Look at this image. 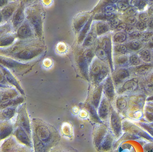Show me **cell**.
Listing matches in <instances>:
<instances>
[{
	"label": "cell",
	"mask_w": 153,
	"mask_h": 152,
	"mask_svg": "<svg viewBox=\"0 0 153 152\" xmlns=\"http://www.w3.org/2000/svg\"><path fill=\"white\" fill-rule=\"evenodd\" d=\"M89 15L87 14H81L76 17L74 21V27L75 30L79 31L87 22Z\"/></svg>",
	"instance_id": "cell-1"
},
{
	"label": "cell",
	"mask_w": 153,
	"mask_h": 152,
	"mask_svg": "<svg viewBox=\"0 0 153 152\" xmlns=\"http://www.w3.org/2000/svg\"><path fill=\"white\" fill-rule=\"evenodd\" d=\"M41 52L40 50L27 49L20 52L17 54V56L18 57L21 59H30L37 55Z\"/></svg>",
	"instance_id": "cell-2"
},
{
	"label": "cell",
	"mask_w": 153,
	"mask_h": 152,
	"mask_svg": "<svg viewBox=\"0 0 153 152\" xmlns=\"http://www.w3.org/2000/svg\"><path fill=\"white\" fill-rule=\"evenodd\" d=\"M24 18L23 11L22 7H21L14 15L13 20L14 26L15 27H17L20 26L23 21Z\"/></svg>",
	"instance_id": "cell-3"
},
{
	"label": "cell",
	"mask_w": 153,
	"mask_h": 152,
	"mask_svg": "<svg viewBox=\"0 0 153 152\" xmlns=\"http://www.w3.org/2000/svg\"><path fill=\"white\" fill-rule=\"evenodd\" d=\"M18 34L21 38H26L31 36L32 31L28 26L24 24L19 29Z\"/></svg>",
	"instance_id": "cell-4"
},
{
	"label": "cell",
	"mask_w": 153,
	"mask_h": 152,
	"mask_svg": "<svg viewBox=\"0 0 153 152\" xmlns=\"http://www.w3.org/2000/svg\"><path fill=\"white\" fill-rule=\"evenodd\" d=\"M31 22L38 35L41 36L42 34V26L40 19L36 15H33L31 17Z\"/></svg>",
	"instance_id": "cell-5"
},
{
	"label": "cell",
	"mask_w": 153,
	"mask_h": 152,
	"mask_svg": "<svg viewBox=\"0 0 153 152\" xmlns=\"http://www.w3.org/2000/svg\"><path fill=\"white\" fill-rule=\"evenodd\" d=\"M36 133L38 138L42 140L47 139L50 135V132L48 130L43 126L38 128L37 130Z\"/></svg>",
	"instance_id": "cell-6"
},
{
	"label": "cell",
	"mask_w": 153,
	"mask_h": 152,
	"mask_svg": "<svg viewBox=\"0 0 153 152\" xmlns=\"http://www.w3.org/2000/svg\"><path fill=\"white\" fill-rule=\"evenodd\" d=\"M105 90L109 98L112 99L114 96V89L112 80L110 78L106 81L105 85Z\"/></svg>",
	"instance_id": "cell-7"
},
{
	"label": "cell",
	"mask_w": 153,
	"mask_h": 152,
	"mask_svg": "<svg viewBox=\"0 0 153 152\" xmlns=\"http://www.w3.org/2000/svg\"><path fill=\"white\" fill-rule=\"evenodd\" d=\"M78 62L81 73L85 77H87L88 62L82 56L79 58Z\"/></svg>",
	"instance_id": "cell-8"
},
{
	"label": "cell",
	"mask_w": 153,
	"mask_h": 152,
	"mask_svg": "<svg viewBox=\"0 0 153 152\" xmlns=\"http://www.w3.org/2000/svg\"><path fill=\"white\" fill-rule=\"evenodd\" d=\"M102 48L106 52L112 64L111 44L109 39L108 38L104 39L102 42Z\"/></svg>",
	"instance_id": "cell-9"
},
{
	"label": "cell",
	"mask_w": 153,
	"mask_h": 152,
	"mask_svg": "<svg viewBox=\"0 0 153 152\" xmlns=\"http://www.w3.org/2000/svg\"><path fill=\"white\" fill-rule=\"evenodd\" d=\"M92 21V18L91 17L89 20L82 29L79 37V42H82L85 39L90 29Z\"/></svg>",
	"instance_id": "cell-10"
},
{
	"label": "cell",
	"mask_w": 153,
	"mask_h": 152,
	"mask_svg": "<svg viewBox=\"0 0 153 152\" xmlns=\"http://www.w3.org/2000/svg\"><path fill=\"white\" fill-rule=\"evenodd\" d=\"M108 103L105 100H103L99 108V114L103 118H106L108 114Z\"/></svg>",
	"instance_id": "cell-11"
},
{
	"label": "cell",
	"mask_w": 153,
	"mask_h": 152,
	"mask_svg": "<svg viewBox=\"0 0 153 152\" xmlns=\"http://www.w3.org/2000/svg\"><path fill=\"white\" fill-rule=\"evenodd\" d=\"M138 87V84L133 80H131L126 82L123 86V89L126 91H133Z\"/></svg>",
	"instance_id": "cell-12"
},
{
	"label": "cell",
	"mask_w": 153,
	"mask_h": 152,
	"mask_svg": "<svg viewBox=\"0 0 153 152\" xmlns=\"http://www.w3.org/2000/svg\"><path fill=\"white\" fill-rule=\"evenodd\" d=\"M16 135L18 139L21 142L26 145H30L29 140L25 132L21 130H19L16 132Z\"/></svg>",
	"instance_id": "cell-13"
},
{
	"label": "cell",
	"mask_w": 153,
	"mask_h": 152,
	"mask_svg": "<svg viewBox=\"0 0 153 152\" xmlns=\"http://www.w3.org/2000/svg\"><path fill=\"white\" fill-rule=\"evenodd\" d=\"M102 91V86L99 87L95 92L93 95V103L95 108H97L98 106L101 97Z\"/></svg>",
	"instance_id": "cell-14"
},
{
	"label": "cell",
	"mask_w": 153,
	"mask_h": 152,
	"mask_svg": "<svg viewBox=\"0 0 153 152\" xmlns=\"http://www.w3.org/2000/svg\"><path fill=\"white\" fill-rule=\"evenodd\" d=\"M129 76V74L126 70L121 69L119 70L116 74V79L118 82H121Z\"/></svg>",
	"instance_id": "cell-15"
},
{
	"label": "cell",
	"mask_w": 153,
	"mask_h": 152,
	"mask_svg": "<svg viewBox=\"0 0 153 152\" xmlns=\"http://www.w3.org/2000/svg\"><path fill=\"white\" fill-rule=\"evenodd\" d=\"M108 30V26L104 23H99L97 26V32L99 35L105 33Z\"/></svg>",
	"instance_id": "cell-16"
},
{
	"label": "cell",
	"mask_w": 153,
	"mask_h": 152,
	"mask_svg": "<svg viewBox=\"0 0 153 152\" xmlns=\"http://www.w3.org/2000/svg\"><path fill=\"white\" fill-rule=\"evenodd\" d=\"M102 67L98 63H95L92 66L91 69V75L96 77L100 73L102 69Z\"/></svg>",
	"instance_id": "cell-17"
},
{
	"label": "cell",
	"mask_w": 153,
	"mask_h": 152,
	"mask_svg": "<svg viewBox=\"0 0 153 152\" xmlns=\"http://www.w3.org/2000/svg\"><path fill=\"white\" fill-rule=\"evenodd\" d=\"M108 73V69L105 67L103 66L100 73L95 77L97 83L101 82L106 76Z\"/></svg>",
	"instance_id": "cell-18"
},
{
	"label": "cell",
	"mask_w": 153,
	"mask_h": 152,
	"mask_svg": "<svg viewBox=\"0 0 153 152\" xmlns=\"http://www.w3.org/2000/svg\"><path fill=\"white\" fill-rule=\"evenodd\" d=\"M114 14L110 12H106L98 14L96 17L97 20H109L114 18Z\"/></svg>",
	"instance_id": "cell-19"
},
{
	"label": "cell",
	"mask_w": 153,
	"mask_h": 152,
	"mask_svg": "<svg viewBox=\"0 0 153 152\" xmlns=\"http://www.w3.org/2000/svg\"><path fill=\"white\" fill-rule=\"evenodd\" d=\"M151 68V66L150 65H143L137 67L136 71L137 73L143 75L147 73Z\"/></svg>",
	"instance_id": "cell-20"
},
{
	"label": "cell",
	"mask_w": 153,
	"mask_h": 152,
	"mask_svg": "<svg viewBox=\"0 0 153 152\" xmlns=\"http://www.w3.org/2000/svg\"><path fill=\"white\" fill-rule=\"evenodd\" d=\"M14 10V8L12 7H7L3 10L2 13L4 17L8 18L11 17Z\"/></svg>",
	"instance_id": "cell-21"
},
{
	"label": "cell",
	"mask_w": 153,
	"mask_h": 152,
	"mask_svg": "<svg viewBox=\"0 0 153 152\" xmlns=\"http://www.w3.org/2000/svg\"><path fill=\"white\" fill-rule=\"evenodd\" d=\"M140 55L141 59L144 61L149 62L151 59V55L150 52L148 50H144L141 51Z\"/></svg>",
	"instance_id": "cell-22"
},
{
	"label": "cell",
	"mask_w": 153,
	"mask_h": 152,
	"mask_svg": "<svg viewBox=\"0 0 153 152\" xmlns=\"http://www.w3.org/2000/svg\"><path fill=\"white\" fill-rule=\"evenodd\" d=\"M127 38L126 35L123 33H119L114 35V40L115 41L118 43H122L125 42Z\"/></svg>",
	"instance_id": "cell-23"
},
{
	"label": "cell",
	"mask_w": 153,
	"mask_h": 152,
	"mask_svg": "<svg viewBox=\"0 0 153 152\" xmlns=\"http://www.w3.org/2000/svg\"><path fill=\"white\" fill-rule=\"evenodd\" d=\"M141 46V43L139 41L134 40L130 44L129 47L132 50L136 51L140 49Z\"/></svg>",
	"instance_id": "cell-24"
},
{
	"label": "cell",
	"mask_w": 153,
	"mask_h": 152,
	"mask_svg": "<svg viewBox=\"0 0 153 152\" xmlns=\"http://www.w3.org/2000/svg\"><path fill=\"white\" fill-rule=\"evenodd\" d=\"M14 39L12 36H8L3 38L1 40V45L2 46L9 45L14 41Z\"/></svg>",
	"instance_id": "cell-25"
},
{
	"label": "cell",
	"mask_w": 153,
	"mask_h": 152,
	"mask_svg": "<svg viewBox=\"0 0 153 152\" xmlns=\"http://www.w3.org/2000/svg\"><path fill=\"white\" fill-rule=\"evenodd\" d=\"M96 53L98 57L102 60H105L108 56L102 48H98L96 50Z\"/></svg>",
	"instance_id": "cell-26"
},
{
	"label": "cell",
	"mask_w": 153,
	"mask_h": 152,
	"mask_svg": "<svg viewBox=\"0 0 153 152\" xmlns=\"http://www.w3.org/2000/svg\"><path fill=\"white\" fill-rule=\"evenodd\" d=\"M111 120L112 125L114 127H119L120 125V121L119 118L117 114L115 113L112 114Z\"/></svg>",
	"instance_id": "cell-27"
},
{
	"label": "cell",
	"mask_w": 153,
	"mask_h": 152,
	"mask_svg": "<svg viewBox=\"0 0 153 152\" xmlns=\"http://www.w3.org/2000/svg\"><path fill=\"white\" fill-rule=\"evenodd\" d=\"M95 40L94 36L92 34H89L85 39L83 43V45L85 46H89L93 44Z\"/></svg>",
	"instance_id": "cell-28"
},
{
	"label": "cell",
	"mask_w": 153,
	"mask_h": 152,
	"mask_svg": "<svg viewBox=\"0 0 153 152\" xmlns=\"http://www.w3.org/2000/svg\"><path fill=\"white\" fill-rule=\"evenodd\" d=\"M144 90L146 92L150 95L153 94V84L148 83H145L144 86Z\"/></svg>",
	"instance_id": "cell-29"
},
{
	"label": "cell",
	"mask_w": 153,
	"mask_h": 152,
	"mask_svg": "<svg viewBox=\"0 0 153 152\" xmlns=\"http://www.w3.org/2000/svg\"><path fill=\"white\" fill-rule=\"evenodd\" d=\"M35 147L36 152H44L45 151V147L42 143L40 141L36 142Z\"/></svg>",
	"instance_id": "cell-30"
},
{
	"label": "cell",
	"mask_w": 153,
	"mask_h": 152,
	"mask_svg": "<svg viewBox=\"0 0 153 152\" xmlns=\"http://www.w3.org/2000/svg\"><path fill=\"white\" fill-rule=\"evenodd\" d=\"M93 56V54L92 52L90 50H86L84 52L83 55L84 58L88 63L92 59Z\"/></svg>",
	"instance_id": "cell-31"
},
{
	"label": "cell",
	"mask_w": 153,
	"mask_h": 152,
	"mask_svg": "<svg viewBox=\"0 0 153 152\" xmlns=\"http://www.w3.org/2000/svg\"><path fill=\"white\" fill-rule=\"evenodd\" d=\"M118 108L121 110L124 109L126 107L127 103L126 101L123 99H119L118 100L117 102Z\"/></svg>",
	"instance_id": "cell-32"
},
{
	"label": "cell",
	"mask_w": 153,
	"mask_h": 152,
	"mask_svg": "<svg viewBox=\"0 0 153 152\" xmlns=\"http://www.w3.org/2000/svg\"><path fill=\"white\" fill-rule=\"evenodd\" d=\"M115 50L118 53L123 54L126 52L127 48L126 46L124 45H120L116 46L115 48Z\"/></svg>",
	"instance_id": "cell-33"
},
{
	"label": "cell",
	"mask_w": 153,
	"mask_h": 152,
	"mask_svg": "<svg viewBox=\"0 0 153 152\" xmlns=\"http://www.w3.org/2000/svg\"><path fill=\"white\" fill-rule=\"evenodd\" d=\"M130 61L132 65H138L141 62L140 60L139 57L135 55H132L130 57Z\"/></svg>",
	"instance_id": "cell-34"
},
{
	"label": "cell",
	"mask_w": 153,
	"mask_h": 152,
	"mask_svg": "<svg viewBox=\"0 0 153 152\" xmlns=\"http://www.w3.org/2000/svg\"><path fill=\"white\" fill-rule=\"evenodd\" d=\"M117 6L119 9L124 10L128 8L129 4L128 2L126 1H122L118 3Z\"/></svg>",
	"instance_id": "cell-35"
},
{
	"label": "cell",
	"mask_w": 153,
	"mask_h": 152,
	"mask_svg": "<svg viewBox=\"0 0 153 152\" xmlns=\"http://www.w3.org/2000/svg\"><path fill=\"white\" fill-rule=\"evenodd\" d=\"M136 27L137 29L141 31L144 30L147 27L146 23L141 21H139L137 23Z\"/></svg>",
	"instance_id": "cell-36"
},
{
	"label": "cell",
	"mask_w": 153,
	"mask_h": 152,
	"mask_svg": "<svg viewBox=\"0 0 153 152\" xmlns=\"http://www.w3.org/2000/svg\"><path fill=\"white\" fill-rule=\"evenodd\" d=\"M147 3L146 1H137L136 6L141 10H143L146 6Z\"/></svg>",
	"instance_id": "cell-37"
},
{
	"label": "cell",
	"mask_w": 153,
	"mask_h": 152,
	"mask_svg": "<svg viewBox=\"0 0 153 152\" xmlns=\"http://www.w3.org/2000/svg\"><path fill=\"white\" fill-rule=\"evenodd\" d=\"M89 108L90 114L92 117L96 120L98 121L99 120L98 117L94 108L91 106H89Z\"/></svg>",
	"instance_id": "cell-38"
},
{
	"label": "cell",
	"mask_w": 153,
	"mask_h": 152,
	"mask_svg": "<svg viewBox=\"0 0 153 152\" xmlns=\"http://www.w3.org/2000/svg\"><path fill=\"white\" fill-rule=\"evenodd\" d=\"M144 101V98L141 96L137 97L135 100V102L137 104L141 107L143 106Z\"/></svg>",
	"instance_id": "cell-39"
},
{
	"label": "cell",
	"mask_w": 153,
	"mask_h": 152,
	"mask_svg": "<svg viewBox=\"0 0 153 152\" xmlns=\"http://www.w3.org/2000/svg\"><path fill=\"white\" fill-rule=\"evenodd\" d=\"M153 34L152 33H146L142 35L141 37L143 41L147 42L152 37Z\"/></svg>",
	"instance_id": "cell-40"
},
{
	"label": "cell",
	"mask_w": 153,
	"mask_h": 152,
	"mask_svg": "<svg viewBox=\"0 0 153 152\" xmlns=\"http://www.w3.org/2000/svg\"><path fill=\"white\" fill-rule=\"evenodd\" d=\"M127 58L126 56H122L117 59V62L119 65H123L127 61Z\"/></svg>",
	"instance_id": "cell-41"
},
{
	"label": "cell",
	"mask_w": 153,
	"mask_h": 152,
	"mask_svg": "<svg viewBox=\"0 0 153 152\" xmlns=\"http://www.w3.org/2000/svg\"><path fill=\"white\" fill-rule=\"evenodd\" d=\"M126 22L130 25H133L136 22V19L133 16H130L126 19Z\"/></svg>",
	"instance_id": "cell-42"
},
{
	"label": "cell",
	"mask_w": 153,
	"mask_h": 152,
	"mask_svg": "<svg viewBox=\"0 0 153 152\" xmlns=\"http://www.w3.org/2000/svg\"><path fill=\"white\" fill-rule=\"evenodd\" d=\"M141 32L138 31H134L133 33L130 35V37L133 39L138 38L141 37Z\"/></svg>",
	"instance_id": "cell-43"
},
{
	"label": "cell",
	"mask_w": 153,
	"mask_h": 152,
	"mask_svg": "<svg viewBox=\"0 0 153 152\" xmlns=\"http://www.w3.org/2000/svg\"><path fill=\"white\" fill-rule=\"evenodd\" d=\"M105 11L107 12H110L114 11L116 10V7L114 5H109L106 6L104 8Z\"/></svg>",
	"instance_id": "cell-44"
},
{
	"label": "cell",
	"mask_w": 153,
	"mask_h": 152,
	"mask_svg": "<svg viewBox=\"0 0 153 152\" xmlns=\"http://www.w3.org/2000/svg\"><path fill=\"white\" fill-rule=\"evenodd\" d=\"M139 18L141 21L144 22L148 21L149 19L148 15L145 13L141 14L139 15Z\"/></svg>",
	"instance_id": "cell-45"
},
{
	"label": "cell",
	"mask_w": 153,
	"mask_h": 152,
	"mask_svg": "<svg viewBox=\"0 0 153 152\" xmlns=\"http://www.w3.org/2000/svg\"><path fill=\"white\" fill-rule=\"evenodd\" d=\"M127 13L130 16H133L136 15V11L134 8L131 7L129 8L127 10Z\"/></svg>",
	"instance_id": "cell-46"
},
{
	"label": "cell",
	"mask_w": 153,
	"mask_h": 152,
	"mask_svg": "<svg viewBox=\"0 0 153 152\" xmlns=\"http://www.w3.org/2000/svg\"><path fill=\"white\" fill-rule=\"evenodd\" d=\"M110 20L111 24L114 26H117L120 23V21L117 18H113Z\"/></svg>",
	"instance_id": "cell-47"
},
{
	"label": "cell",
	"mask_w": 153,
	"mask_h": 152,
	"mask_svg": "<svg viewBox=\"0 0 153 152\" xmlns=\"http://www.w3.org/2000/svg\"><path fill=\"white\" fill-rule=\"evenodd\" d=\"M127 26V25L126 23H121L119 24L117 27V29L118 30H123L125 29V30Z\"/></svg>",
	"instance_id": "cell-48"
},
{
	"label": "cell",
	"mask_w": 153,
	"mask_h": 152,
	"mask_svg": "<svg viewBox=\"0 0 153 152\" xmlns=\"http://www.w3.org/2000/svg\"><path fill=\"white\" fill-rule=\"evenodd\" d=\"M134 31V28L132 26H128L125 29V31L126 32L129 34L131 35L133 33Z\"/></svg>",
	"instance_id": "cell-49"
},
{
	"label": "cell",
	"mask_w": 153,
	"mask_h": 152,
	"mask_svg": "<svg viewBox=\"0 0 153 152\" xmlns=\"http://www.w3.org/2000/svg\"><path fill=\"white\" fill-rule=\"evenodd\" d=\"M146 116L147 118L150 120L153 121V114L147 111L146 113Z\"/></svg>",
	"instance_id": "cell-50"
},
{
	"label": "cell",
	"mask_w": 153,
	"mask_h": 152,
	"mask_svg": "<svg viewBox=\"0 0 153 152\" xmlns=\"http://www.w3.org/2000/svg\"><path fill=\"white\" fill-rule=\"evenodd\" d=\"M148 13L150 15L153 17V6L150 8L148 10Z\"/></svg>",
	"instance_id": "cell-51"
},
{
	"label": "cell",
	"mask_w": 153,
	"mask_h": 152,
	"mask_svg": "<svg viewBox=\"0 0 153 152\" xmlns=\"http://www.w3.org/2000/svg\"><path fill=\"white\" fill-rule=\"evenodd\" d=\"M147 111L153 114V107L151 106H148L146 108Z\"/></svg>",
	"instance_id": "cell-52"
},
{
	"label": "cell",
	"mask_w": 153,
	"mask_h": 152,
	"mask_svg": "<svg viewBox=\"0 0 153 152\" xmlns=\"http://www.w3.org/2000/svg\"><path fill=\"white\" fill-rule=\"evenodd\" d=\"M149 46L150 48H153V36L151 38L149 42Z\"/></svg>",
	"instance_id": "cell-53"
},
{
	"label": "cell",
	"mask_w": 153,
	"mask_h": 152,
	"mask_svg": "<svg viewBox=\"0 0 153 152\" xmlns=\"http://www.w3.org/2000/svg\"><path fill=\"white\" fill-rule=\"evenodd\" d=\"M149 28L151 29H153V19H151L149 23Z\"/></svg>",
	"instance_id": "cell-54"
},
{
	"label": "cell",
	"mask_w": 153,
	"mask_h": 152,
	"mask_svg": "<svg viewBox=\"0 0 153 152\" xmlns=\"http://www.w3.org/2000/svg\"><path fill=\"white\" fill-rule=\"evenodd\" d=\"M148 101H153V96H152V97H150L148 99Z\"/></svg>",
	"instance_id": "cell-55"
},
{
	"label": "cell",
	"mask_w": 153,
	"mask_h": 152,
	"mask_svg": "<svg viewBox=\"0 0 153 152\" xmlns=\"http://www.w3.org/2000/svg\"><path fill=\"white\" fill-rule=\"evenodd\" d=\"M150 80L151 83L153 84V75L152 76Z\"/></svg>",
	"instance_id": "cell-56"
},
{
	"label": "cell",
	"mask_w": 153,
	"mask_h": 152,
	"mask_svg": "<svg viewBox=\"0 0 153 152\" xmlns=\"http://www.w3.org/2000/svg\"><path fill=\"white\" fill-rule=\"evenodd\" d=\"M149 105L151 107H153V103H151V104H150Z\"/></svg>",
	"instance_id": "cell-57"
}]
</instances>
